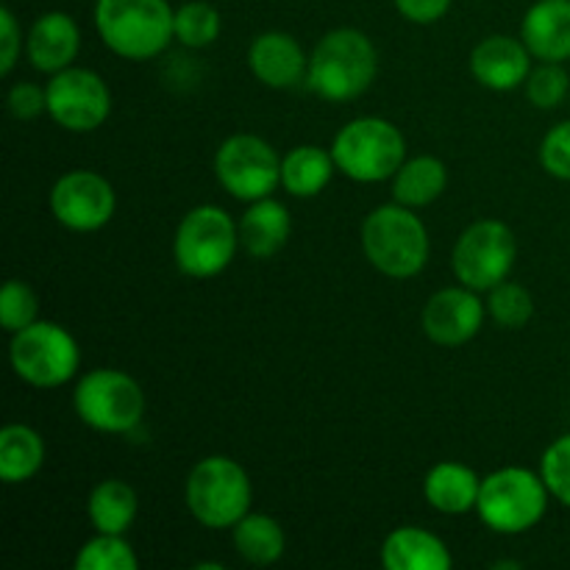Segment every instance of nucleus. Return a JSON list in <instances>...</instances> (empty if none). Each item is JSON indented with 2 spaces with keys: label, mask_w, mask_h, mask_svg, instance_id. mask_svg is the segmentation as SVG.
Listing matches in <instances>:
<instances>
[{
  "label": "nucleus",
  "mask_w": 570,
  "mask_h": 570,
  "mask_svg": "<svg viewBox=\"0 0 570 570\" xmlns=\"http://www.w3.org/2000/svg\"><path fill=\"white\" fill-rule=\"evenodd\" d=\"M540 476L549 493L570 507V434H562L557 443L549 445L540 462Z\"/></svg>",
  "instance_id": "2f4dec72"
},
{
  "label": "nucleus",
  "mask_w": 570,
  "mask_h": 570,
  "mask_svg": "<svg viewBox=\"0 0 570 570\" xmlns=\"http://www.w3.org/2000/svg\"><path fill=\"white\" fill-rule=\"evenodd\" d=\"M87 515L100 534H126L137 518V493L120 479H106L89 493Z\"/></svg>",
  "instance_id": "4be33fe9"
},
{
  "label": "nucleus",
  "mask_w": 570,
  "mask_h": 570,
  "mask_svg": "<svg viewBox=\"0 0 570 570\" xmlns=\"http://www.w3.org/2000/svg\"><path fill=\"white\" fill-rule=\"evenodd\" d=\"M139 560L122 534H100L78 551V570H137Z\"/></svg>",
  "instance_id": "cd10ccee"
},
{
  "label": "nucleus",
  "mask_w": 570,
  "mask_h": 570,
  "mask_svg": "<svg viewBox=\"0 0 570 570\" xmlns=\"http://www.w3.org/2000/svg\"><path fill=\"white\" fill-rule=\"evenodd\" d=\"M0 72L9 76L17 65V56H20V28H17L14 14L9 9H0Z\"/></svg>",
  "instance_id": "f704fd0d"
},
{
  "label": "nucleus",
  "mask_w": 570,
  "mask_h": 570,
  "mask_svg": "<svg viewBox=\"0 0 570 570\" xmlns=\"http://www.w3.org/2000/svg\"><path fill=\"white\" fill-rule=\"evenodd\" d=\"M495 568H512V570H515V568H521V562H499Z\"/></svg>",
  "instance_id": "e433bc0d"
},
{
  "label": "nucleus",
  "mask_w": 570,
  "mask_h": 570,
  "mask_svg": "<svg viewBox=\"0 0 570 570\" xmlns=\"http://www.w3.org/2000/svg\"><path fill=\"white\" fill-rule=\"evenodd\" d=\"M187 507L209 529L237 527L250 510V479L239 462L209 456L187 479Z\"/></svg>",
  "instance_id": "423d86ee"
},
{
  "label": "nucleus",
  "mask_w": 570,
  "mask_h": 570,
  "mask_svg": "<svg viewBox=\"0 0 570 570\" xmlns=\"http://www.w3.org/2000/svg\"><path fill=\"white\" fill-rule=\"evenodd\" d=\"M540 161H543L546 173L570 181V120L546 134L543 145H540Z\"/></svg>",
  "instance_id": "473e14b6"
},
{
  "label": "nucleus",
  "mask_w": 570,
  "mask_h": 570,
  "mask_svg": "<svg viewBox=\"0 0 570 570\" xmlns=\"http://www.w3.org/2000/svg\"><path fill=\"white\" fill-rule=\"evenodd\" d=\"M284 529L267 515H245L234 527V546L239 557L254 566H273L284 554Z\"/></svg>",
  "instance_id": "a878e982"
},
{
  "label": "nucleus",
  "mask_w": 570,
  "mask_h": 570,
  "mask_svg": "<svg viewBox=\"0 0 570 570\" xmlns=\"http://www.w3.org/2000/svg\"><path fill=\"white\" fill-rule=\"evenodd\" d=\"M490 315L504 328H523L534 315V301L527 287L515 282H501L490 289Z\"/></svg>",
  "instance_id": "c85d7f7f"
},
{
  "label": "nucleus",
  "mask_w": 570,
  "mask_h": 570,
  "mask_svg": "<svg viewBox=\"0 0 570 570\" xmlns=\"http://www.w3.org/2000/svg\"><path fill=\"white\" fill-rule=\"evenodd\" d=\"M479 490H482V482H479L476 473L460 462H440L429 471L426 482H423L426 501L445 515L471 512L479 501Z\"/></svg>",
  "instance_id": "412c9836"
},
{
  "label": "nucleus",
  "mask_w": 570,
  "mask_h": 570,
  "mask_svg": "<svg viewBox=\"0 0 570 570\" xmlns=\"http://www.w3.org/2000/svg\"><path fill=\"white\" fill-rule=\"evenodd\" d=\"M217 181L239 200L271 198L273 189L282 184V161L276 150L254 134L228 137L215 154Z\"/></svg>",
  "instance_id": "9b49d317"
},
{
  "label": "nucleus",
  "mask_w": 570,
  "mask_h": 570,
  "mask_svg": "<svg viewBox=\"0 0 570 570\" xmlns=\"http://www.w3.org/2000/svg\"><path fill=\"white\" fill-rule=\"evenodd\" d=\"M39 301L37 293L28 287L26 282H6L3 293H0V323H3L6 332H20V328L31 326L37 321Z\"/></svg>",
  "instance_id": "7c9ffc66"
},
{
  "label": "nucleus",
  "mask_w": 570,
  "mask_h": 570,
  "mask_svg": "<svg viewBox=\"0 0 570 570\" xmlns=\"http://www.w3.org/2000/svg\"><path fill=\"white\" fill-rule=\"evenodd\" d=\"M484 323V304L476 298V289L471 287H449L440 289L423 306V332L429 340L445 348L465 345L476 337Z\"/></svg>",
  "instance_id": "4468645a"
},
{
  "label": "nucleus",
  "mask_w": 570,
  "mask_h": 570,
  "mask_svg": "<svg viewBox=\"0 0 570 570\" xmlns=\"http://www.w3.org/2000/svg\"><path fill=\"white\" fill-rule=\"evenodd\" d=\"M72 404H76L78 417L87 426L98 429V432L120 434L131 432L142 421L145 395L142 387L128 373L100 367V371L87 373L78 382Z\"/></svg>",
  "instance_id": "1a4fd4ad"
},
{
  "label": "nucleus",
  "mask_w": 570,
  "mask_h": 570,
  "mask_svg": "<svg viewBox=\"0 0 570 570\" xmlns=\"http://www.w3.org/2000/svg\"><path fill=\"white\" fill-rule=\"evenodd\" d=\"M393 178L395 204L417 209V206H429L443 195L445 184H449V170L434 156H417V159L404 161Z\"/></svg>",
  "instance_id": "b1692460"
},
{
  "label": "nucleus",
  "mask_w": 570,
  "mask_h": 570,
  "mask_svg": "<svg viewBox=\"0 0 570 570\" xmlns=\"http://www.w3.org/2000/svg\"><path fill=\"white\" fill-rule=\"evenodd\" d=\"M239 228L220 206H195L178 223L173 239L176 265L193 278H212L232 265L237 254Z\"/></svg>",
  "instance_id": "0eeeda50"
},
{
  "label": "nucleus",
  "mask_w": 570,
  "mask_h": 570,
  "mask_svg": "<svg viewBox=\"0 0 570 570\" xmlns=\"http://www.w3.org/2000/svg\"><path fill=\"white\" fill-rule=\"evenodd\" d=\"M382 562L387 570H449L451 551L438 534L417 527H401L384 540Z\"/></svg>",
  "instance_id": "6ab92c4d"
},
{
  "label": "nucleus",
  "mask_w": 570,
  "mask_h": 570,
  "mask_svg": "<svg viewBox=\"0 0 570 570\" xmlns=\"http://www.w3.org/2000/svg\"><path fill=\"white\" fill-rule=\"evenodd\" d=\"M48 109V89L31 81H20L9 92V111L17 120H33Z\"/></svg>",
  "instance_id": "72a5a7b5"
},
{
  "label": "nucleus",
  "mask_w": 570,
  "mask_h": 570,
  "mask_svg": "<svg viewBox=\"0 0 570 570\" xmlns=\"http://www.w3.org/2000/svg\"><path fill=\"white\" fill-rule=\"evenodd\" d=\"M471 70L482 87L507 92V89L527 83L529 72H532V53L523 39L518 42L512 37H490L473 50Z\"/></svg>",
  "instance_id": "2eb2a0df"
},
{
  "label": "nucleus",
  "mask_w": 570,
  "mask_h": 570,
  "mask_svg": "<svg viewBox=\"0 0 570 570\" xmlns=\"http://www.w3.org/2000/svg\"><path fill=\"white\" fill-rule=\"evenodd\" d=\"M45 462V443L31 426L11 423L0 432V479L20 484L37 476Z\"/></svg>",
  "instance_id": "5701e85b"
},
{
  "label": "nucleus",
  "mask_w": 570,
  "mask_h": 570,
  "mask_svg": "<svg viewBox=\"0 0 570 570\" xmlns=\"http://www.w3.org/2000/svg\"><path fill=\"white\" fill-rule=\"evenodd\" d=\"M334 165L360 184L395 176L404 165L406 142L399 128L382 117H360L334 137Z\"/></svg>",
  "instance_id": "39448f33"
},
{
  "label": "nucleus",
  "mask_w": 570,
  "mask_h": 570,
  "mask_svg": "<svg viewBox=\"0 0 570 570\" xmlns=\"http://www.w3.org/2000/svg\"><path fill=\"white\" fill-rule=\"evenodd\" d=\"M527 98L538 109H554L570 98V76L560 67V61H543L538 70L527 78Z\"/></svg>",
  "instance_id": "c756f323"
},
{
  "label": "nucleus",
  "mask_w": 570,
  "mask_h": 570,
  "mask_svg": "<svg viewBox=\"0 0 570 570\" xmlns=\"http://www.w3.org/2000/svg\"><path fill=\"white\" fill-rule=\"evenodd\" d=\"M81 45V33L65 11H48L28 31V59L39 72H61L72 65Z\"/></svg>",
  "instance_id": "f3484780"
},
{
  "label": "nucleus",
  "mask_w": 570,
  "mask_h": 570,
  "mask_svg": "<svg viewBox=\"0 0 570 570\" xmlns=\"http://www.w3.org/2000/svg\"><path fill=\"white\" fill-rule=\"evenodd\" d=\"M289 228L293 223L284 204L273 198L254 200V206L239 220V243L256 259H271L287 245Z\"/></svg>",
  "instance_id": "aec40b11"
},
{
  "label": "nucleus",
  "mask_w": 570,
  "mask_h": 570,
  "mask_svg": "<svg viewBox=\"0 0 570 570\" xmlns=\"http://www.w3.org/2000/svg\"><path fill=\"white\" fill-rule=\"evenodd\" d=\"M367 262L390 278H412L429 262V234L410 206H379L362 223Z\"/></svg>",
  "instance_id": "7ed1b4c3"
},
{
  "label": "nucleus",
  "mask_w": 570,
  "mask_h": 570,
  "mask_svg": "<svg viewBox=\"0 0 570 570\" xmlns=\"http://www.w3.org/2000/svg\"><path fill=\"white\" fill-rule=\"evenodd\" d=\"M176 39L187 48H206L220 33V14L206 0H189L176 11Z\"/></svg>",
  "instance_id": "bb28decb"
},
{
  "label": "nucleus",
  "mask_w": 570,
  "mask_h": 570,
  "mask_svg": "<svg viewBox=\"0 0 570 570\" xmlns=\"http://www.w3.org/2000/svg\"><path fill=\"white\" fill-rule=\"evenodd\" d=\"M176 11L167 0H98L95 26L109 50L122 59L145 61L176 39Z\"/></svg>",
  "instance_id": "f257e3e1"
},
{
  "label": "nucleus",
  "mask_w": 570,
  "mask_h": 570,
  "mask_svg": "<svg viewBox=\"0 0 570 570\" xmlns=\"http://www.w3.org/2000/svg\"><path fill=\"white\" fill-rule=\"evenodd\" d=\"M48 115L67 131H95L111 111V95L104 78L92 70L67 67L53 72L48 87Z\"/></svg>",
  "instance_id": "f8f14e48"
},
{
  "label": "nucleus",
  "mask_w": 570,
  "mask_h": 570,
  "mask_svg": "<svg viewBox=\"0 0 570 570\" xmlns=\"http://www.w3.org/2000/svg\"><path fill=\"white\" fill-rule=\"evenodd\" d=\"M521 37L534 59H570V0H538L523 17Z\"/></svg>",
  "instance_id": "a211bd4d"
},
{
  "label": "nucleus",
  "mask_w": 570,
  "mask_h": 570,
  "mask_svg": "<svg viewBox=\"0 0 570 570\" xmlns=\"http://www.w3.org/2000/svg\"><path fill=\"white\" fill-rule=\"evenodd\" d=\"M393 3L401 17H406L410 22H421V26L438 22L451 9V0H393Z\"/></svg>",
  "instance_id": "c9c22d12"
},
{
  "label": "nucleus",
  "mask_w": 570,
  "mask_h": 570,
  "mask_svg": "<svg viewBox=\"0 0 570 570\" xmlns=\"http://www.w3.org/2000/svg\"><path fill=\"white\" fill-rule=\"evenodd\" d=\"M115 189L92 170H72L56 181L50 209L70 232H98L115 215Z\"/></svg>",
  "instance_id": "ddd939ff"
},
{
  "label": "nucleus",
  "mask_w": 570,
  "mask_h": 570,
  "mask_svg": "<svg viewBox=\"0 0 570 570\" xmlns=\"http://www.w3.org/2000/svg\"><path fill=\"white\" fill-rule=\"evenodd\" d=\"M379 56L371 39L356 28H337L326 33L312 50L306 83L323 100H354L373 83Z\"/></svg>",
  "instance_id": "f03ea898"
},
{
  "label": "nucleus",
  "mask_w": 570,
  "mask_h": 570,
  "mask_svg": "<svg viewBox=\"0 0 570 570\" xmlns=\"http://www.w3.org/2000/svg\"><path fill=\"white\" fill-rule=\"evenodd\" d=\"M334 156L315 145H301L282 159V184L295 198H312L332 181Z\"/></svg>",
  "instance_id": "393cba45"
},
{
  "label": "nucleus",
  "mask_w": 570,
  "mask_h": 570,
  "mask_svg": "<svg viewBox=\"0 0 570 570\" xmlns=\"http://www.w3.org/2000/svg\"><path fill=\"white\" fill-rule=\"evenodd\" d=\"M248 65L254 76L273 89L295 87L309 72V61L301 45L282 31H267L256 37L248 50Z\"/></svg>",
  "instance_id": "dca6fc26"
},
{
  "label": "nucleus",
  "mask_w": 570,
  "mask_h": 570,
  "mask_svg": "<svg viewBox=\"0 0 570 570\" xmlns=\"http://www.w3.org/2000/svg\"><path fill=\"white\" fill-rule=\"evenodd\" d=\"M549 507L543 476L527 468H501L479 490V518L499 534H523L538 527Z\"/></svg>",
  "instance_id": "20e7f679"
},
{
  "label": "nucleus",
  "mask_w": 570,
  "mask_h": 570,
  "mask_svg": "<svg viewBox=\"0 0 570 570\" xmlns=\"http://www.w3.org/2000/svg\"><path fill=\"white\" fill-rule=\"evenodd\" d=\"M518 243L515 234L501 220H479L462 232L454 248V273L465 287L493 289L495 284L507 282L512 265H515Z\"/></svg>",
  "instance_id": "9d476101"
},
{
  "label": "nucleus",
  "mask_w": 570,
  "mask_h": 570,
  "mask_svg": "<svg viewBox=\"0 0 570 570\" xmlns=\"http://www.w3.org/2000/svg\"><path fill=\"white\" fill-rule=\"evenodd\" d=\"M9 356L17 376L33 387H61L76 376L81 362L72 334L50 321H33L14 332Z\"/></svg>",
  "instance_id": "6e6552de"
}]
</instances>
